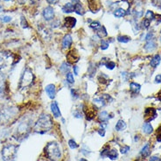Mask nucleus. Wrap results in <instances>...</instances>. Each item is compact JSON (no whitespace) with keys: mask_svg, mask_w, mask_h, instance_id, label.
<instances>
[{"mask_svg":"<svg viewBox=\"0 0 161 161\" xmlns=\"http://www.w3.org/2000/svg\"><path fill=\"white\" fill-rule=\"evenodd\" d=\"M156 136H157V140L158 142H161V125L159 126V127L158 128V130H157Z\"/></svg>","mask_w":161,"mask_h":161,"instance_id":"nucleus-37","label":"nucleus"},{"mask_svg":"<svg viewBox=\"0 0 161 161\" xmlns=\"http://www.w3.org/2000/svg\"><path fill=\"white\" fill-rule=\"evenodd\" d=\"M157 117V111L154 108H146L145 110V123H149Z\"/></svg>","mask_w":161,"mask_h":161,"instance_id":"nucleus-9","label":"nucleus"},{"mask_svg":"<svg viewBox=\"0 0 161 161\" xmlns=\"http://www.w3.org/2000/svg\"><path fill=\"white\" fill-rule=\"evenodd\" d=\"M46 93L48 94L50 99H54L56 96V88L54 84H48L46 87Z\"/></svg>","mask_w":161,"mask_h":161,"instance_id":"nucleus-11","label":"nucleus"},{"mask_svg":"<svg viewBox=\"0 0 161 161\" xmlns=\"http://www.w3.org/2000/svg\"><path fill=\"white\" fill-rule=\"evenodd\" d=\"M160 40H161V38H160Z\"/></svg>","mask_w":161,"mask_h":161,"instance_id":"nucleus-53","label":"nucleus"},{"mask_svg":"<svg viewBox=\"0 0 161 161\" xmlns=\"http://www.w3.org/2000/svg\"><path fill=\"white\" fill-rule=\"evenodd\" d=\"M130 147L129 146H127V145H125V146H123L122 149H121V153L122 154H125V153H127L129 151H130Z\"/></svg>","mask_w":161,"mask_h":161,"instance_id":"nucleus-39","label":"nucleus"},{"mask_svg":"<svg viewBox=\"0 0 161 161\" xmlns=\"http://www.w3.org/2000/svg\"><path fill=\"white\" fill-rule=\"evenodd\" d=\"M75 13H77L78 15H80V16L84 15V13H85L84 8L80 3H77V4L75 5Z\"/></svg>","mask_w":161,"mask_h":161,"instance_id":"nucleus-22","label":"nucleus"},{"mask_svg":"<svg viewBox=\"0 0 161 161\" xmlns=\"http://www.w3.org/2000/svg\"><path fill=\"white\" fill-rule=\"evenodd\" d=\"M64 25L67 28H73L76 25V18L74 17H67L64 19Z\"/></svg>","mask_w":161,"mask_h":161,"instance_id":"nucleus-14","label":"nucleus"},{"mask_svg":"<svg viewBox=\"0 0 161 161\" xmlns=\"http://www.w3.org/2000/svg\"><path fill=\"white\" fill-rule=\"evenodd\" d=\"M16 115V111L14 109H3L0 110V122H8L11 117H13Z\"/></svg>","mask_w":161,"mask_h":161,"instance_id":"nucleus-6","label":"nucleus"},{"mask_svg":"<svg viewBox=\"0 0 161 161\" xmlns=\"http://www.w3.org/2000/svg\"><path fill=\"white\" fill-rule=\"evenodd\" d=\"M98 117H99V120L102 121V122H108V120L110 119L109 113L105 110L100 112L99 115H98Z\"/></svg>","mask_w":161,"mask_h":161,"instance_id":"nucleus-23","label":"nucleus"},{"mask_svg":"<svg viewBox=\"0 0 161 161\" xmlns=\"http://www.w3.org/2000/svg\"><path fill=\"white\" fill-rule=\"evenodd\" d=\"M107 157L110 158L111 160H116L118 158V153L116 150H111V151H109Z\"/></svg>","mask_w":161,"mask_h":161,"instance_id":"nucleus-28","label":"nucleus"},{"mask_svg":"<svg viewBox=\"0 0 161 161\" xmlns=\"http://www.w3.org/2000/svg\"><path fill=\"white\" fill-rule=\"evenodd\" d=\"M21 24H22L23 28H27V27H28L27 22H26V18H24V17H22V18H21Z\"/></svg>","mask_w":161,"mask_h":161,"instance_id":"nucleus-41","label":"nucleus"},{"mask_svg":"<svg viewBox=\"0 0 161 161\" xmlns=\"http://www.w3.org/2000/svg\"><path fill=\"white\" fill-rule=\"evenodd\" d=\"M53 128V120L48 114H42L39 117L37 122L34 124L33 131L40 133L44 134L47 133Z\"/></svg>","mask_w":161,"mask_h":161,"instance_id":"nucleus-1","label":"nucleus"},{"mask_svg":"<svg viewBox=\"0 0 161 161\" xmlns=\"http://www.w3.org/2000/svg\"><path fill=\"white\" fill-rule=\"evenodd\" d=\"M72 2L75 5V4H77V3H80V0H72Z\"/></svg>","mask_w":161,"mask_h":161,"instance_id":"nucleus-49","label":"nucleus"},{"mask_svg":"<svg viewBox=\"0 0 161 161\" xmlns=\"http://www.w3.org/2000/svg\"><path fill=\"white\" fill-rule=\"evenodd\" d=\"M152 38H153V33L150 32H148V33H147V35H146V37H145V40L148 41V40H152Z\"/></svg>","mask_w":161,"mask_h":161,"instance_id":"nucleus-42","label":"nucleus"},{"mask_svg":"<svg viewBox=\"0 0 161 161\" xmlns=\"http://www.w3.org/2000/svg\"><path fill=\"white\" fill-rule=\"evenodd\" d=\"M117 40L121 43H128L131 41V38L125 35H120L117 37Z\"/></svg>","mask_w":161,"mask_h":161,"instance_id":"nucleus-29","label":"nucleus"},{"mask_svg":"<svg viewBox=\"0 0 161 161\" xmlns=\"http://www.w3.org/2000/svg\"><path fill=\"white\" fill-rule=\"evenodd\" d=\"M33 80H34V75L32 74V70L29 67L26 68V70L24 71L20 78V82H19L20 89L30 87L33 82Z\"/></svg>","mask_w":161,"mask_h":161,"instance_id":"nucleus-4","label":"nucleus"},{"mask_svg":"<svg viewBox=\"0 0 161 161\" xmlns=\"http://www.w3.org/2000/svg\"><path fill=\"white\" fill-rule=\"evenodd\" d=\"M62 11L64 13H71L75 11V5L72 3H67L64 6H62Z\"/></svg>","mask_w":161,"mask_h":161,"instance_id":"nucleus-18","label":"nucleus"},{"mask_svg":"<svg viewBox=\"0 0 161 161\" xmlns=\"http://www.w3.org/2000/svg\"><path fill=\"white\" fill-rule=\"evenodd\" d=\"M113 14L116 18H122V17H123V16H125L126 14H127V13H126V11L123 10V8H118L117 10H115Z\"/></svg>","mask_w":161,"mask_h":161,"instance_id":"nucleus-25","label":"nucleus"},{"mask_svg":"<svg viewBox=\"0 0 161 161\" xmlns=\"http://www.w3.org/2000/svg\"><path fill=\"white\" fill-rule=\"evenodd\" d=\"M150 25H151V21L149 20V19H147V18H144V20L142 21V26L144 27V28H145V29H147V28H149V26H150Z\"/></svg>","mask_w":161,"mask_h":161,"instance_id":"nucleus-34","label":"nucleus"},{"mask_svg":"<svg viewBox=\"0 0 161 161\" xmlns=\"http://www.w3.org/2000/svg\"><path fill=\"white\" fill-rule=\"evenodd\" d=\"M67 62L68 63H76L79 61V55L76 53H74L73 51H70L67 55Z\"/></svg>","mask_w":161,"mask_h":161,"instance_id":"nucleus-15","label":"nucleus"},{"mask_svg":"<svg viewBox=\"0 0 161 161\" xmlns=\"http://www.w3.org/2000/svg\"><path fill=\"white\" fill-rule=\"evenodd\" d=\"M110 98V96L106 95V96H99V97H96L93 99V103L95 107L99 110L101 108H102L103 106H105L107 101H109V99Z\"/></svg>","mask_w":161,"mask_h":161,"instance_id":"nucleus-7","label":"nucleus"},{"mask_svg":"<svg viewBox=\"0 0 161 161\" xmlns=\"http://www.w3.org/2000/svg\"><path fill=\"white\" fill-rule=\"evenodd\" d=\"M150 153H151V149H150V144L147 143L143 148L140 152V154L142 155L143 158H147L150 156Z\"/></svg>","mask_w":161,"mask_h":161,"instance_id":"nucleus-17","label":"nucleus"},{"mask_svg":"<svg viewBox=\"0 0 161 161\" xmlns=\"http://www.w3.org/2000/svg\"><path fill=\"white\" fill-rule=\"evenodd\" d=\"M13 56L10 52H0V71H4L13 65Z\"/></svg>","mask_w":161,"mask_h":161,"instance_id":"nucleus-5","label":"nucleus"},{"mask_svg":"<svg viewBox=\"0 0 161 161\" xmlns=\"http://www.w3.org/2000/svg\"><path fill=\"white\" fill-rule=\"evenodd\" d=\"M80 161H88V160H87L86 158H80Z\"/></svg>","mask_w":161,"mask_h":161,"instance_id":"nucleus-50","label":"nucleus"},{"mask_svg":"<svg viewBox=\"0 0 161 161\" xmlns=\"http://www.w3.org/2000/svg\"><path fill=\"white\" fill-rule=\"evenodd\" d=\"M109 47H110L109 41L104 40H101V46H100V48H101L102 50H106V49L109 48Z\"/></svg>","mask_w":161,"mask_h":161,"instance_id":"nucleus-31","label":"nucleus"},{"mask_svg":"<svg viewBox=\"0 0 161 161\" xmlns=\"http://www.w3.org/2000/svg\"><path fill=\"white\" fill-rule=\"evenodd\" d=\"M0 19H1L4 23H8L11 20V18L9 17V16H3V17L0 18Z\"/></svg>","mask_w":161,"mask_h":161,"instance_id":"nucleus-40","label":"nucleus"},{"mask_svg":"<svg viewBox=\"0 0 161 161\" xmlns=\"http://www.w3.org/2000/svg\"><path fill=\"white\" fill-rule=\"evenodd\" d=\"M143 131H144L145 134H151V133H152L153 128H152V126L151 125V123H145L143 125Z\"/></svg>","mask_w":161,"mask_h":161,"instance_id":"nucleus-26","label":"nucleus"},{"mask_svg":"<svg viewBox=\"0 0 161 161\" xmlns=\"http://www.w3.org/2000/svg\"><path fill=\"white\" fill-rule=\"evenodd\" d=\"M160 61H161V57H160V55H159V54H155V55L152 57V58L151 61H150V65H151L152 67H158V66L159 65Z\"/></svg>","mask_w":161,"mask_h":161,"instance_id":"nucleus-19","label":"nucleus"},{"mask_svg":"<svg viewBox=\"0 0 161 161\" xmlns=\"http://www.w3.org/2000/svg\"><path fill=\"white\" fill-rule=\"evenodd\" d=\"M150 161H161V158L158 156H152L150 158Z\"/></svg>","mask_w":161,"mask_h":161,"instance_id":"nucleus-45","label":"nucleus"},{"mask_svg":"<svg viewBox=\"0 0 161 161\" xmlns=\"http://www.w3.org/2000/svg\"><path fill=\"white\" fill-rule=\"evenodd\" d=\"M45 154L51 161H59L61 158V149L57 142H51L45 148Z\"/></svg>","mask_w":161,"mask_h":161,"instance_id":"nucleus-2","label":"nucleus"},{"mask_svg":"<svg viewBox=\"0 0 161 161\" xmlns=\"http://www.w3.org/2000/svg\"><path fill=\"white\" fill-rule=\"evenodd\" d=\"M105 67L108 68V69H110V70H112V69H114L115 68V67H116V63L115 62H113V61H109L106 64H105Z\"/></svg>","mask_w":161,"mask_h":161,"instance_id":"nucleus-35","label":"nucleus"},{"mask_svg":"<svg viewBox=\"0 0 161 161\" xmlns=\"http://www.w3.org/2000/svg\"><path fill=\"white\" fill-rule=\"evenodd\" d=\"M50 108H51V111L54 117H61V110L59 109V106H58V103L56 102H53L50 105Z\"/></svg>","mask_w":161,"mask_h":161,"instance_id":"nucleus-13","label":"nucleus"},{"mask_svg":"<svg viewBox=\"0 0 161 161\" xmlns=\"http://www.w3.org/2000/svg\"><path fill=\"white\" fill-rule=\"evenodd\" d=\"M73 69H74V74L75 75H78V71H79V67L77 66H74L73 67Z\"/></svg>","mask_w":161,"mask_h":161,"instance_id":"nucleus-48","label":"nucleus"},{"mask_svg":"<svg viewBox=\"0 0 161 161\" xmlns=\"http://www.w3.org/2000/svg\"><path fill=\"white\" fill-rule=\"evenodd\" d=\"M140 88H141L140 84L137 83V82H131L130 84V89L132 94H137L140 91Z\"/></svg>","mask_w":161,"mask_h":161,"instance_id":"nucleus-20","label":"nucleus"},{"mask_svg":"<svg viewBox=\"0 0 161 161\" xmlns=\"http://www.w3.org/2000/svg\"><path fill=\"white\" fill-rule=\"evenodd\" d=\"M157 48V43L155 42V40L152 39L151 40H148L146 42V44L145 45V49L147 52H152Z\"/></svg>","mask_w":161,"mask_h":161,"instance_id":"nucleus-16","label":"nucleus"},{"mask_svg":"<svg viewBox=\"0 0 161 161\" xmlns=\"http://www.w3.org/2000/svg\"><path fill=\"white\" fill-rule=\"evenodd\" d=\"M5 1H10V0H5Z\"/></svg>","mask_w":161,"mask_h":161,"instance_id":"nucleus-52","label":"nucleus"},{"mask_svg":"<svg viewBox=\"0 0 161 161\" xmlns=\"http://www.w3.org/2000/svg\"><path fill=\"white\" fill-rule=\"evenodd\" d=\"M66 80H67V82L69 83V84H74L75 82V78H74V75L72 73H67L66 75Z\"/></svg>","mask_w":161,"mask_h":161,"instance_id":"nucleus-30","label":"nucleus"},{"mask_svg":"<svg viewBox=\"0 0 161 161\" xmlns=\"http://www.w3.org/2000/svg\"><path fill=\"white\" fill-rule=\"evenodd\" d=\"M71 94H72V97L74 99H77L79 97V95L76 94V90L75 89H71Z\"/></svg>","mask_w":161,"mask_h":161,"instance_id":"nucleus-43","label":"nucleus"},{"mask_svg":"<svg viewBox=\"0 0 161 161\" xmlns=\"http://www.w3.org/2000/svg\"><path fill=\"white\" fill-rule=\"evenodd\" d=\"M90 27L93 29V30L98 31V30L102 27V26H101V24H100L99 22L96 21V22H92V23H91V24H90Z\"/></svg>","mask_w":161,"mask_h":161,"instance_id":"nucleus-32","label":"nucleus"},{"mask_svg":"<svg viewBox=\"0 0 161 161\" xmlns=\"http://www.w3.org/2000/svg\"><path fill=\"white\" fill-rule=\"evenodd\" d=\"M70 68H71V65L68 63V62H63L60 67V70L61 73L63 74H67V73H69L70 71Z\"/></svg>","mask_w":161,"mask_h":161,"instance_id":"nucleus-21","label":"nucleus"},{"mask_svg":"<svg viewBox=\"0 0 161 161\" xmlns=\"http://www.w3.org/2000/svg\"><path fill=\"white\" fill-rule=\"evenodd\" d=\"M42 15H43V18H45V20H47V21L52 20L53 18V17H54V10H53V8L51 7V6L46 7L43 10Z\"/></svg>","mask_w":161,"mask_h":161,"instance_id":"nucleus-10","label":"nucleus"},{"mask_svg":"<svg viewBox=\"0 0 161 161\" xmlns=\"http://www.w3.org/2000/svg\"><path fill=\"white\" fill-rule=\"evenodd\" d=\"M3 11V7L0 5V11Z\"/></svg>","mask_w":161,"mask_h":161,"instance_id":"nucleus-51","label":"nucleus"},{"mask_svg":"<svg viewBox=\"0 0 161 161\" xmlns=\"http://www.w3.org/2000/svg\"><path fill=\"white\" fill-rule=\"evenodd\" d=\"M72 43H73V40L71 35L70 34H66L62 40V48L64 49H68L72 46Z\"/></svg>","mask_w":161,"mask_h":161,"instance_id":"nucleus-12","label":"nucleus"},{"mask_svg":"<svg viewBox=\"0 0 161 161\" xmlns=\"http://www.w3.org/2000/svg\"><path fill=\"white\" fill-rule=\"evenodd\" d=\"M49 5H55L59 2V0H47Z\"/></svg>","mask_w":161,"mask_h":161,"instance_id":"nucleus-47","label":"nucleus"},{"mask_svg":"<svg viewBox=\"0 0 161 161\" xmlns=\"http://www.w3.org/2000/svg\"><path fill=\"white\" fill-rule=\"evenodd\" d=\"M18 146L15 145H8L4 146L2 150V158L4 161H14Z\"/></svg>","mask_w":161,"mask_h":161,"instance_id":"nucleus-3","label":"nucleus"},{"mask_svg":"<svg viewBox=\"0 0 161 161\" xmlns=\"http://www.w3.org/2000/svg\"><path fill=\"white\" fill-rule=\"evenodd\" d=\"M98 133L101 137H104L105 136V129L104 128H102L98 130Z\"/></svg>","mask_w":161,"mask_h":161,"instance_id":"nucleus-44","label":"nucleus"},{"mask_svg":"<svg viewBox=\"0 0 161 161\" xmlns=\"http://www.w3.org/2000/svg\"><path fill=\"white\" fill-rule=\"evenodd\" d=\"M30 131V123L28 122H22L17 128V134L24 137Z\"/></svg>","mask_w":161,"mask_h":161,"instance_id":"nucleus-8","label":"nucleus"},{"mask_svg":"<svg viewBox=\"0 0 161 161\" xmlns=\"http://www.w3.org/2000/svg\"><path fill=\"white\" fill-rule=\"evenodd\" d=\"M68 145H69V147L71 149H76L78 147V145L76 144V142L74 139H70L68 141Z\"/></svg>","mask_w":161,"mask_h":161,"instance_id":"nucleus-36","label":"nucleus"},{"mask_svg":"<svg viewBox=\"0 0 161 161\" xmlns=\"http://www.w3.org/2000/svg\"><path fill=\"white\" fill-rule=\"evenodd\" d=\"M73 116L76 118H80L82 117V113L80 112V110H75L74 113H73Z\"/></svg>","mask_w":161,"mask_h":161,"instance_id":"nucleus-38","label":"nucleus"},{"mask_svg":"<svg viewBox=\"0 0 161 161\" xmlns=\"http://www.w3.org/2000/svg\"><path fill=\"white\" fill-rule=\"evenodd\" d=\"M115 129H116V131H124L126 129V123L123 120H119L116 126H115Z\"/></svg>","mask_w":161,"mask_h":161,"instance_id":"nucleus-24","label":"nucleus"},{"mask_svg":"<svg viewBox=\"0 0 161 161\" xmlns=\"http://www.w3.org/2000/svg\"><path fill=\"white\" fill-rule=\"evenodd\" d=\"M155 82H156V83H161V74L158 75L155 77Z\"/></svg>","mask_w":161,"mask_h":161,"instance_id":"nucleus-46","label":"nucleus"},{"mask_svg":"<svg viewBox=\"0 0 161 161\" xmlns=\"http://www.w3.org/2000/svg\"><path fill=\"white\" fill-rule=\"evenodd\" d=\"M145 18L149 19L150 21L153 20V19L155 18V15H154V13H153V11H146V14H145Z\"/></svg>","mask_w":161,"mask_h":161,"instance_id":"nucleus-33","label":"nucleus"},{"mask_svg":"<svg viewBox=\"0 0 161 161\" xmlns=\"http://www.w3.org/2000/svg\"><path fill=\"white\" fill-rule=\"evenodd\" d=\"M108 35V32H107V30L104 26H102L98 31H97V36L99 38H103Z\"/></svg>","mask_w":161,"mask_h":161,"instance_id":"nucleus-27","label":"nucleus"}]
</instances>
